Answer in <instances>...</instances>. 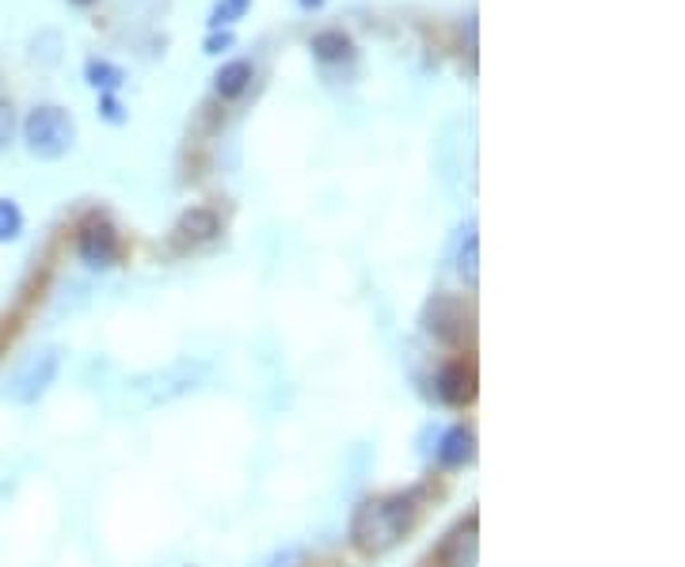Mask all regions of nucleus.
Segmentation results:
<instances>
[{
  "mask_svg": "<svg viewBox=\"0 0 685 567\" xmlns=\"http://www.w3.org/2000/svg\"><path fill=\"white\" fill-rule=\"evenodd\" d=\"M57 370H62V358H57V350L31 355L24 365H20L16 377H12V397H16L20 404H35L39 397H47V389L54 385Z\"/></svg>",
  "mask_w": 685,
  "mask_h": 567,
  "instance_id": "20e7f679",
  "label": "nucleus"
},
{
  "mask_svg": "<svg viewBox=\"0 0 685 567\" xmlns=\"http://www.w3.org/2000/svg\"><path fill=\"white\" fill-rule=\"evenodd\" d=\"M85 77L92 88H100V92H115V88H122L126 73L118 69V65L103 62V57H92V62L85 65Z\"/></svg>",
  "mask_w": 685,
  "mask_h": 567,
  "instance_id": "ddd939ff",
  "label": "nucleus"
},
{
  "mask_svg": "<svg viewBox=\"0 0 685 567\" xmlns=\"http://www.w3.org/2000/svg\"><path fill=\"white\" fill-rule=\"evenodd\" d=\"M423 327H427L435 339L453 343V347H457V343H465V335H468L465 305H461L457 297H450V294L430 297L427 309H423Z\"/></svg>",
  "mask_w": 685,
  "mask_h": 567,
  "instance_id": "39448f33",
  "label": "nucleus"
},
{
  "mask_svg": "<svg viewBox=\"0 0 685 567\" xmlns=\"http://www.w3.org/2000/svg\"><path fill=\"white\" fill-rule=\"evenodd\" d=\"M480 559V521L476 514H468L465 521L445 533V541L438 544V564L442 567H476Z\"/></svg>",
  "mask_w": 685,
  "mask_h": 567,
  "instance_id": "423d86ee",
  "label": "nucleus"
},
{
  "mask_svg": "<svg viewBox=\"0 0 685 567\" xmlns=\"http://www.w3.org/2000/svg\"><path fill=\"white\" fill-rule=\"evenodd\" d=\"M435 392H438V400H442V404H450V408L473 404V397H476V370H473V365H465V362L442 365V370H438V377H435Z\"/></svg>",
  "mask_w": 685,
  "mask_h": 567,
  "instance_id": "0eeeda50",
  "label": "nucleus"
},
{
  "mask_svg": "<svg viewBox=\"0 0 685 567\" xmlns=\"http://www.w3.org/2000/svg\"><path fill=\"white\" fill-rule=\"evenodd\" d=\"M457 271H461V279H465L468 286H476V282H480V241H476V225H468L465 241H461Z\"/></svg>",
  "mask_w": 685,
  "mask_h": 567,
  "instance_id": "f8f14e48",
  "label": "nucleus"
},
{
  "mask_svg": "<svg viewBox=\"0 0 685 567\" xmlns=\"http://www.w3.org/2000/svg\"><path fill=\"white\" fill-rule=\"evenodd\" d=\"M320 4H324V0H301V9H320Z\"/></svg>",
  "mask_w": 685,
  "mask_h": 567,
  "instance_id": "6ab92c4d",
  "label": "nucleus"
},
{
  "mask_svg": "<svg viewBox=\"0 0 685 567\" xmlns=\"http://www.w3.org/2000/svg\"><path fill=\"white\" fill-rule=\"evenodd\" d=\"M69 4H80V9H88V4H95V0H69Z\"/></svg>",
  "mask_w": 685,
  "mask_h": 567,
  "instance_id": "aec40b11",
  "label": "nucleus"
},
{
  "mask_svg": "<svg viewBox=\"0 0 685 567\" xmlns=\"http://www.w3.org/2000/svg\"><path fill=\"white\" fill-rule=\"evenodd\" d=\"M251 77H256V69H251V62H244V57H236V62H225L218 69V77H214V92L221 95V100H236V95L248 92Z\"/></svg>",
  "mask_w": 685,
  "mask_h": 567,
  "instance_id": "9d476101",
  "label": "nucleus"
},
{
  "mask_svg": "<svg viewBox=\"0 0 685 567\" xmlns=\"http://www.w3.org/2000/svg\"><path fill=\"white\" fill-rule=\"evenodd\" d=\"M77 252L88 267L103 271V267H111L118 259V229L103 214H88L77 229Z\"/></svg>",
  "mask_w": 685,
  "mask_h": 567,
  "instance_id": "7ed1b4c3",
  "label": "nucleus"
},
{
  "mask_svg": "<svg viewBox=\"0 0 685 567\" xmlns=\"http://www.w3.org/2000/svg\"><path fill=\"white\" fill-rule=\"evenodd\" d=\"M100 115L107 118V123H122L126 118V111H122V103L115 100V92H100Z\"/></svg>",
  "mask_w": 685,
  "mask_h": 567,
  "instance_id": "dca6fc26",
  "label": "nucleus"
},
{
  "mask_svg": "<svg viewBox=\"0 0 685 567\" xmlns=\"http://www.w3.org/2000/svg\"><path fill=\"white\" fill-rule=\"evenodd\" d=\"M476 458V435L468 427H450L438 442V465L442 468H465Z\"/></svg>",
  "mask_w": 685,
  "mask_h": 567,
  "instance_id": "1a4fd4ad",
  "label": "nucleus"
},
{
  "mask_svg": "<svg viewBox=\"0 0 685 567\" xmlns=\"http://www.w3.org/2000/svg\"><path fill=\"white\" fill-rule=\"evenodd\" d=\"M415 521V499L412 495H382L366 499L351 518V541L366 556H382V552L397 549L404 533Z\"/></svg>",
  "mask_w": 685,
  "mask_h": 567,
  "instance_id": "f257e3e1",
  "label": "nucleus"
},
{
  "mask_svg": "<svg viewBox=\"0 0 685 567\" xmlns=\"http://www.w3.org/2000/svg\"><path fill=\"white\" fill-rule=\"evenodd\" d=\"M20 233H24V210L12 198H0V244L20 241Z\"/></svg>",
  "mask_w": 685,
  "mask_h": 567,
  "instance_id": "4468645a",
  "label": "nucleus"
},
{
  "mask_svg": "<svg viewBox=\"0 0 685 567\" xmlns=\"http://www.w3.org/2000/svg\"><path fill=\"white\" fill-rule=\"evenodd\" d=\"M248 4H251V0H221V4H214L210 27L218 31V27H225V24H233V20H241L244 12H248Z\"/></svg>",
  "mask_w": 685,
  "mask_h": 567,
  "instance_id": "2eb2a0df",
  "label": "nucleus"
},
{
  "mask_svg": "<svg viewBox=\"0 0 685 567\" xmlns=\"http://www.w3.org/2000/svg\"><path fill=\"white\" fill-rule=\"evenodd\" d=\"M309 50H312V57L316 62H324V65H335V62H347V57L354 54V42H351V35H342V31H316L309 39Z\"/></svg>",
  "mask_w": 685,
  "mask_h": 567,
  "instance_id": "9b49d317",
  "label": "nucleus"
},
{
  "mask_svg": "<svg viewBox=\"0 0 685 567\" xmlns=\"http://www.w3.org/2000/svg\"><path fill=\"white\" fill-rule=\"evenodd\" d=\"M12 126H16V115H12V103L0 100V149L12 141Z\"/></svg>",
  "mask_w": 685,
  "mask_h": 567,
  "instance_id": "f3484780",
  "label": "nucleus"
},
{
  "mask_svg": "<svg viewBox=\"0 0 685 567\" xmlns=\"http://www.w3.org/2000/svg\"><path fill=\"white\" fill-rule=\"evenodd\" d=\"M176 244L180 248H203V244H210L214 236L221 233V221L214 210H206V206H191L188 214H180V221H176Z\"/></svg>",
  "mask_w": 685,
  "mask_h": 567,
  "instance_id": "6e6552de",
  "label": "nucleus"
},
{
  "mask_svg": "<svg viewBox=\"0 0 685 567\" xmlns=\"http://www.w3.org/2000/svg\"><path fill=\"white\" fill-rule=\"evenodd\" d=\"M233 47V31H214L210 39H206V54H221V50Z\"/></svg>",
  "mask_w": 685,
  "mask_h": 567,
  "instance_id": "a211bd4d",
  "label": "nucleus"
},
{
  "mask_svg": "<svg viewBox=\"0 0 685 567\" xmlns=\"http://www.w3.org/2000/svg\"><path fill=\"white\" fill-rule=\"evenodd\" d=\"M24 141L31 156L39 160H57L77 145V123L65 107L57 103H39L31 115L24 118Z\"/></svg>",
  "mask_w": 685,
  "mask_h": 567,
  "instance_id": "f03ea898",
  "label": "nucleus"
}]
</instances>
